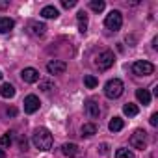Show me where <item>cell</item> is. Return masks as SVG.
Here are the masks:
<instances>
[{"label": "cell", "mask_w": 158, "mask_h": 158, "mask_svg": "<svg viewBox=\"0 0 158 158\" xmlns=\"http://www.w3.org/2000/svg\"><path fill=\"white\" fill-rule=\"evenodd\" d=\"M32 141H34L35 149H39V151H48V149L52 147L54 138H52V134H50L48 128L39 127V128H35V132H34V136H32Z\"/></svg>", "instance_id": "1"}, {"label": "cell", "mask_w": 158, "mask_h": 158, "mask_svg": "<svg viewBox=\"0 0 158 158\" xmlns=\"http://www.w3.org/2000/svg\"><path fill=\"white\" fill-rule=\"evenodd\" d=\"M123 91H125V84H123V80H119V78H112V80H108L106 86H104V95L108 99H119L123 95Z\"/></svg>", "instance_id": "2"}, {"label": "cell", "mask_w": 158, "mask_h": 158, "mask_svg": "<svg viewBox=\"0 0 158 158\" xmlns=\"http://www.w3.org/2000/svg\"><path fill=\"white\" fill-rule=\"evenodd\" d=\"M104 26H106L108 30H112V32L121 30V26H123V15H121V11L112 10V11L106 15V19H104Z\"/></svg>", "instance_id": "3"}, {"label": "cell", "mask_w": 158, "mask_h": 158, "mask_svg": "<svg viewBox=\"0 0 158 158\" xmlns=\"http://www.w3.org/2000/svg\"><path fill=\"white\" fill-rule=\"evenodd\" d=\"M132 73L136 76H149V74L154 73V65L151 61H147V60H138L132 65Z\"/></svg>", "instance_id": "4"}, {"label": "cell", "mask_w": 158, "mask_h": 158, "mask_svg": "<svg viewBox=\"0 0 158 158\" xmlns=\"http://www.w3.org/2000/svg\"><path fill=\"white\" fill-rule=\"evenodd\" d=\"M114 61H115V56H114L112 50H102V52L97 56V60H95V63H97V67H99L101 71H108V69L114 65Z\"/></svg>", "instance_id": "5"}, {"label": "cell", "mask_w": 158, "mask_h": 158, "mask_svg": "<svg viewBox=\"0 0 158 158\" xmlns=\"http://www.w3.org/2000/svg\"><path fill=\"white\" fill-rule=\"evenodd\" d=\"M130 147L143 151V149L147 147V132H145V130H141V128L134 130V134L130 136Z\"/></svg>", "instance_id": "6"}, {"label": "cell", "mask_w": 158, "mask_h": 158, "mask_svg": "<svg viewBox=\"0 0 158 158\" xmlns=\"http://www.w3.org/2000/svg\"><path fill=\"white\" fill-rule=\"evenodd\" d=\"M67 71V63L63 60H52L47 63V73L48 74H63Z\"/></svg>", "instance_id": "7"}, {"label": "cell", "mask_w": 158, "mask_h": 158, "mask_svg": "<svg viewBox=\"0 0 158 158\" xmlns=\"http://www.w3.org/2000/svg\"><path fill=\"white\" fill-rule=\"evenodd\" d=\"M41 102H39V97L37 95H28L24 97V112L26 114H35L39 110Z\"/></svg>", "instance_id": "8"}, {"label": "cell", "mask_w": 158, "mask_h": 158, "mask_svg": "<svg viewBox=\"0 0 158 158\" xmlns=\"http://www.w3.org/2000/svg\"><path fill=\"white\" fill-rule=\"evenodd\" d=\"M45 32H47V26H45L43 23H39V21H30V23H28V34H30V35H34V37H43Z\"/></svg>", "instance_id": "9"}, {"label": "cell", "mask_w": 158, "mask_h": 158, "mask_svg": "<svg viewBox=\"0 0 158 158\" xmlns=\"http://www.w3.org/2000/svg\"><path fill=\"white\" fill-rule=\"evenodd\" d=\"M21 78H23V82H26V84H34V82L39 80V71L34 69V67H26V69H23Z\"/></svg>", "instance_id": "10"}, {"label": "cell", "mask_w": 158, "mask_h": 158, "mask_svg": "<svg viewBox=\"0 0 158 158\" xmlns=\"http://www.w3.org/2000/svg\"><path fill=\"white\" fill-rule=\"evenodd\" d=\"M86 114H88L91 119H97V117L101 115V106H99V102L93 101V99H88V101H86Z\"/></svg>", "instance_id": "11"}, {"label": "cell", "mask_w": 158, "mask_h": 158, "mask_svg": "<svg viewBox=\"0 0 158 158\" xmlns=\"http://www.w3.org/2000/svg\"><path fill=\"white\" fill-rule=\"evenodd\" d=\"M76 21H78V32L86 34L88 32V13L86 11H78L76 13Z\"/></svg>", "instance_id": "12"}, {"label": "cell", "mask_w": 158, "mask_h": 158, "mask_svg": "<svg viewBox=\"0 0 158 158\" xmlns=\"http://www.w3.org/2000/svg\"><path fill=\"white\" fill-rule=\"evenodd\" d=\"M15 26V21L10 17H0V34H8Z\"/></svg>", "instance_id": "13"}, {"label": "cell", "mask_w": 158, "mask_h": 158, "mask_svg": "<svg viewBox=\"0 0 158 158\" xmlns=\"http://www.w3.org/2000/svg\"><path fill=\"white\" fill-rule=\"evenodd\" d=\"M61 152L65 154V156H69V158H74V156H78V145H74V143H63L61 145Z\"/></svg>", "instance_id": "14"}, {"label": "cell", "mask_w": 158, "mask_h": 158, "mask_svg": "<svg viewBox=\"0 0 158 158\" xmlns=\"http://www.w3.org/2000/svg\"><path fill=\"white\" fill-rule=\"evenodd\" d=\"M41 17H43V19H58V17H60V11H58V8H54V6H45V8L41 10Z\"/></svg>", "instance_id": "15"}, {"label": "cell", "mask_w": 158, "mask_h": 158, "mask_svg": "<svg viewBox=\"0 0 158 158\" xmlns=\"http://www.w3.org/2000/svg\"><path fill=\"white\" fill-rule=\"evenodd\" d=\"M136 99H138L143 106L151 104V93H149L147 89H136Z\"/></svg>", "instance_id": "16"}, {"label": "cell", "mask_w": 158, "mask_h": 158, "mask_svg": "<svg viewBox=\"0 0 158 158\" xmlns=\"http://www.w3.org/2000/svg\"><path fill=\"white\" fill-rule=\"evenodd\" d=\"M0 95H2L4 99H13L15 97V88L11 84H2L0 86Z\"/></svg>", "instance_id": "17"}, {"label": "cell", "mask_w": 158, "mask_h": 158, "mask_svg": "<svg viewBox=\"0 0 158 158\" xmlns=\"http://www.w3.org/2000/svg\"><path fill=\"white\" fill-rule=\"evenodd\" d=\"M82 136L84 138H91V136H95L97 134V127L93 125V123H86V125H82Z\"/></svg>", "instance_id": "18"}, {"label": "cell", "mask_w": 158, "mask_h": 158, "mask_svg": "<svg viewBox=\"0 0 158 158\" xmlns=\"http://www.w3.org/2000/svg\"><path fill=\"white\" fill-rule=\"evenodd\" d=\"M123 127H125V121H123L121 117H114V119L110 121V125H108V128H110L112 132H119V130H123Z\"/></svg>", "instance_id": "19"}, {"label": "cell", "mask_w": 158, "mask_h": 158, "mask_svg": "<svg viewBox=\"0 0 158 158\" xmlns=\"http://www.w3.org/2000/svg\"><path fill=\"white\" fill-rule=\"evenodd\" d=\"M123 112H125V115H128V117H134V115H138V106L136 104H132V102H127L125 106H123Z\"/></svg>", "instance_id": "20"}, {"label": "cell", "mask_w": 158, "mask_h": 158, "mask_svg": "<svg viewBox=\"0 0 158 158\" xmlns=\"http://www.w3.org/2000/svg\"><path fill=\"white\" fill-rule=\"evenodd\" d=\"M84 84H86V88L93 89V88H97V86H99V80H97L93 74H86V76H84Z\"/></svg>", "instance_id": "21"}, {"label": "cell", "mask_w": 158, "mask_h": 158, "mask_svg": "<svg viewBox=\"0 0 158 158\" xmlns=\"http://www.w3.org/2000/svg\"><path fill=\"white\" fill-rule=\"evenodd\" d=\"M104 0H91V2H89V8L95 11V13H101L102 10H104Z\"/></svg>", "instance_id": "22"}, {"label": "cell", "mask_w": 158, "mask_h": 158, "mask_svg": "<svg viewBox=\"0 0 158 158\" xmlns=\"http://www.w3.org/2000/svg\"><path fill=\"white\" fill-rule=\"evenodd\" d=\"M13 143V132H6L2 138H0V145L2 147H10Z\"/></svg>", "instance_id": "23"}, {"label": "cell", "mask_w": 158, "mask_h": 158, "mask_svg": "<svg viewBox=\"0 0 158 158\" xmlns=\"http://www.w3.org/2000/svg\"><path fill=\"white\" fill-rule=\"evenodd\" d=\"M115 158H134V152L130 149H117L115 151Z\"/></svg>", "instance_id": "24"}, {"label": "cell", "mask_w": 158, "mask_h": 158, "mask_svg": "<svg viewBox=\"0 0 158 158\" xmlns=\"http://www.w3.org/2000/svg\"><path fill=\"white\" fill-rule=\"evenodd\" d=\"M39 88H41L43 91H50V89H54V84H52L50 80H41V82H39Z\"/></svg>", "instance_id": "25"}, {"label": "cell", "mask_w": 158, "mask_h": 158, "mask_svg": "<svg viewBox=\"0 0 158 158\" xmlns=\"http://www.w3.org/2000/svg\"><path fill=\"white\" fill-rule=\"evenodd\" d=\"M61 6L67 8V10H69V8H74V6H76V0H61Z\"/></svg>", "instance_id": "26"}, {"label": "cell", "mask_w": 158, "mask_h": 158, "mask_svg": "<svg viewBox=\"0 0 158 158\" xmlns=\"http://www.w3.org/2000/svg\"><path fill=\"white\" fill-rule=\"evenodd\" d=\"M10 8V0H0V11Z\"/></svg>", "instance_id": "27"}, {"label": "cell", "mask_w": 158, "mask_h": 158, "mask_svg": "<svg viewBox=\"0 0 158 158\" xmlns=\"http://www.w3.org/2000/svg\"><path fill=\"white\" fill-rule=\"evenodd\" d=\"M149 121H151V125H152V127H156V125H158V114H152Z\"/></svg>", "instance_id": "28"}, {"label": "cell", "mask_w": 158, "mask_h": 158, "mask_svg": "<svg viewBox=\"0 0 158 158\" xmlns=\"http://www.w3.org/2000/svg\"><path fill=\"white\" fill-rule=\"evenodd\" d=\"M6 114H8L10 117H15V115H17V110H15V108H8V110H6Z\"/></svg>", "instance_id": "29"}, {"label": "cell", "mask_w": 158, "mask_h": 158, "mask_svg": "<svg viewBox=\"0 0 158 158\" xmlns=\"http://www.w3.org/2000/svg\"><path fill=\"white\" fill-rule=\"evenodd\" d=\"M19 145H21V149H23V151H24V149H26V138H23V139H21V143H19Z\"/></svg>", "instance_id": "30"}, {"label": "cell", "mask_w": 158, "mask_h": 158, "mask_svg": "<svg viewBox=\"0 0 158 158\" xmlns=\"http://www.w3.org/2000/svg\"><path fill=\"white\" fill-rule=\"evenodd\" d=\"M0 158H6V152H4L2 149H0Z\"/></svg>", "instance_id": "31"}, {"label": "cell", "mask_w": 158, "mask_h": 158, "mask_svg": "<svg viewBox=\"0 0 158 158\" xmlns=\"http://www.w3.org/2000/svg\"><path fill=\"white\" fill-rule=\"evenodd\" d=\"M2 76H4V74H2V71H0V80H2Z\"/></svg>", "instance_id": "32"}]
</instances>
